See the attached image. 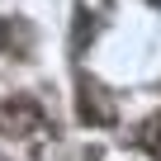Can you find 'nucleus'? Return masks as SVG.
I'll use <instances>...</instances> for the list:
<instances>
[{
	"label": "nucleus",
	"instance_id": "f257e3e1",
	"mask_svg": "<svg viewBox=\"0 0 161 161\" xmlns=\"http://www.w3.org/2000/svg\"><path fill=\"white\" fill-rule=\"evenodd\" d=\"M76 119L86 123V128H114L119 123L114 95L100 86L95 76H86V71H76Z\"/></svg>",
	"mask_w": 161,
	"mask_h": 161
},
{
	"label": "nucleus",
	"instance_id": "39448f33",
	"mask_svg": "<svg viewBox=\"0 0 161 161\" xmlns=\"http://www.w3.org/2000/svg\"><path fill=\"white\" fill-rule=\"evenodd\" d=\"M137 147H142V152H152V156L161 161V114H152V119L137 128Z\"/></svg>",
	"mask_w": 161,
	"mask_h": 161
},
{
	"label": "nucleus",
	"instance_id": "f03ea898",
	"mask_svg": "<svg viewBox=\"0 0 161 161\" xmlns=\"http://www.w3.org/2000/svg\"><path fill=\"white\" fill-rule=\"evenodd\" d=\"M0 133H10V137H33V142H43V137H52L57 128L47 123L43 104H33L29 95H14V100H5V104H0Z\"/></svg>",
	"mask_w": 161,
	"mask_h": 161
},
{
	"label": "nucleus",
	"instance_id": "423d86ee",
	"mask_svg": "<svg viewBox=\"0 0 161 161\" xmlns=\"http://www.w3.org/2000/svg\"><path fill=\"white\" fill-rule=\"evenodd\" d=\"M147 5H161V0H147Z\"/></svg>",
	"mask_w": 161,
	"mask_h": 161
},
{
	"label": "nucleus",
	"instance_id": "7ed1b4c3",
	"mask_svg": "<svg viewBox=\"0 0 161 161\" xmlns=\"http://www.w3.org/2000/svg\"><path fill=\"white\" fill-rule=\"evenodd\" d=\"M0 52L33 57V24L29 19H0Z\"/></svg>",
	"mask_w": 161,
	"mask_h": 161
},
{
	"label": "nucleus",
	"instance_id": "20e7f679",
	"mask_svg": "<svg viewBox=\"0 0 161 161\" xmlns=\"http://www.w3.org/2000/svg\"><path fill=\"white\" fill-rule=\"evenodd\" d=\"M100 33V24H95V14L86 10V5H76V24H71V52H86V43Z\"/></svg>",
	"mask_w": 161,
	"mask_h": 161
}]
</instances>
